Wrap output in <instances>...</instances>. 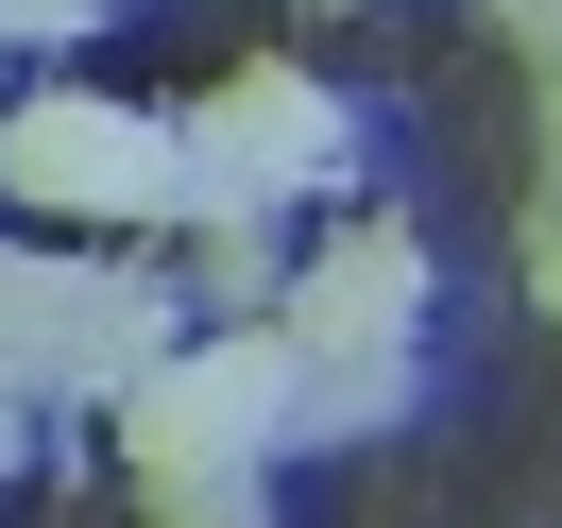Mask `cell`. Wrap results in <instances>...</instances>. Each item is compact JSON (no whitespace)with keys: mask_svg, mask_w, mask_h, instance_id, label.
<instances>
[{"mask_svg":"<svg viewBox=\"0 0 562 528\" xmlns=\"http://www.w3.org/2000/svg\"><path fill=\"white\" fill-rule=\"evenodd\" d=\"M0 478H18V375H0Z\"/></svg>","mask_w":562,"mask_h":528,"instance_id":"cell-12","label":"cell"},{"mask_svg":"<svg viewBox=\"0 0 562 528\" xmlns=\"http://www.w3.org/2000/svg\"><path fill=\"white\" fill-rule=\"evenodd\" d=\"M307 188H341V103L290 52H239V86L188 103V222L205 205H307Z\"/></svg>","mask_w":562,"mask_h":528,"instance_id":"cell-3","label":"cell"},{"mask_svg":"<svg viewBox=\"0 0 562 528\" xmlns=\"http://www.w3.org/2000/svg\"><path fill=\"white\" fill-rule=\"evenodd\" d=\"M546 188H562V69H546Z\"/></svg>","mask_w":562,"mask_h":528,"instance_id":"cell-11","label":"cell"},{"mask_svg":"<svg viewBox=\"0 0 562 528\" xmlns=\"http://www.w3.org/2000/svg\"><path fill=\"white\" fill-rule=\"evenodd\" d=\"M0 188L35 222H188V120L35 86V103H0Z\"/></svg>","mask_w":562,"mask_h":528,"instance_id":"cell-1","label":"cell"},{"mask_svg":"<svg viewBox=\"0 0 562 528\" xmlns=\"http://www.w3.org/2000/svg\"><path fill=\"white\" fill-rule=\"evenodd\" d=\"M409 307H426V239H409V222H341V239L273 290V324H290L307 358H392Z\"/></svg>","mask_w":562,"mask_h":528,"instance_id":"cell-4","label":"cell"},{"mask_svg":"<svg viewBox=\"0 0 562 528\" xmlns=\"http://www.w3.org/2000/svg\"><path fill=\"white\" fill-rule=\"evenodd\" d=\"M290 443V324H222V341H171L137 392H120V460L137 478H171V460H256Z\"/></svg>","mask_w":562,"mask_h":528,"instance_id":"cell-2","label":"cell"},{"mask_svg":"<svg viewBox=\"0 0 562 528\" xmlns=\"http://www.w3.org/2000/svg\"><path fill=\"white\" fill-rule=\"evenodd\" d=\"M494 35H512L528 69H562V0H494Z\"/></svg>","mask_w":562,"mask_h":528,"instance_id":"cell-9","label":"cell"},{"mask_svg":"<svg viewBox=\"0 0 562 528\" xmlns=\"http://www.w3.org/2000/svg\"><path fill=\"white\" fill-rule=\"evenodd\" d=\"M171 307H188L171 273H86V290H69V358H52V392H103V409H120V392L188 341Z\"/></svg>","mask_w":562,"mask_h":528,"instance_id":"cell-5","label":"cell"},{"mask_svg":"<svg viewBox=\"0 0 562 528\" xmlns=\"http://www.w3.org/2000/svg\"><path fill=\"white\" fill-rule=\"evenodd\" d=\"M528 307L562 324V188H546V222H528Z\"/></svg>","mask_w":562,"mask_h":528,"instance_id":"cell-10","label":"cell"},{"mask_svg":"<svg viewBox=\"0 0 562 528\" xmlns=\"http://www.w3.org/2000/svg\"><path fill=\"white\" fill-rule=\"evenodd\" d=\"M290 256H273V205H205V307H273Z\"/></svg>","mask_w":562,"mask_h":528,"instance_id":"cell-7","label":"cell"},{"mask_svg":"<svg viewBox=\"0 0 562 528\" xmlns=\"http://www.w3.org/2000/svg\"><path fill=\"white\" fill-rule=\"evenodd\" d=\"M69 256H35V239H0V375L18 392H52V358H69Z\"/></svg>","mask_w":562,"mask_h":528,"instance_id":"cell-6","label":"cell"},{"mask_svg":"<svg viewBox=\"0 0 562 528\" xmlns=\"http://www.w3.org/2000/svg\"><path fill=\"white\" fill-rule=\"evenodd\" d=\"M137 494H154V528H256V460H171Z\"/></svg>","mask_w":562,"mask_h":528,"instance_id":"cell-8","label":"cell"},{"mask_svg":"<svg viewBox=\"0 0 562 528\" xmlns=\"http://www.w3.org/2000/svg\"><path fill=\"white\" fill-rule=\"evenodd\" d=\"M0 52H18V35H0Z\"/></svg>","mask_w":562,"mask_h":528,"instance_id":"cell-13","label":"cell"}]
</instances>
